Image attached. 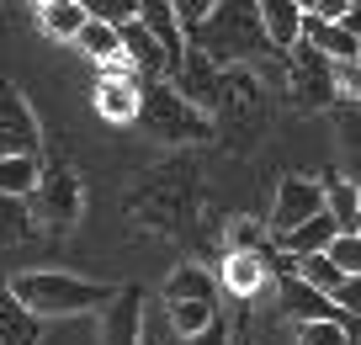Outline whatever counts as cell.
I'll list each match as a JSON object with an SVG mask.
<instances>
[{"instance_id": "6da1fadb", "label": "cell", "mask_w": 361, "mask_h": 345, "mask_svg": "<svg viewBox=\"0 0 361 345\" xmlns=\"http://www.w3.org/2000/svg\"><path fill=\"white\" fill-rule=\"evenodd\" d=\"M186 43H197L218 64H260L276 54L255 16V0H213V11L186 27Z\"/></svg>"}, {"instance_id": "7a4b0ae2", "label": "cell", "mask_w": 361, "mask_h": 345, "mask_svg": "<svg viewBox=\"0 0 361 345\" xmlns=\"http://www.w3.org/2000/svg\"><path fill=\"white\" fill-rule=\"evenodd\" d=\"M11 292L37 319H75V313H102L117 287L69 277V271H22V277H11Z\"/></svg>"}, {"instance_id": "3957f363", "label": "cell", "mask_w": 361, "mask_h": 345, "mask_svg": "<svg viewBox=\"0 0 361 345\" xmlns=\"http://www.w3.org/2000/svg\"><path fill=\"white\" fill-rule=\"evenodd\" d=\"M133 123L144 128L149 138H159V144H207V138L218 133L213 111L192 107V101H180L170 80H144V85H138Z\"/></svg>"}, {"instance_id": "277c9868", "label": "cell", "mask_w": 361, "mask_h": 345, "mask_svg": "<svg viewBox=\"0 0 361 345\" xmlns=\"http://www.w3.org/2000/svg\"><path fill=\"white\" fill-rule=\"evenodd\" d=\"M287 90H293V107L298 111H324V107H335L340 101V90H335V59H324L319 48H308L303 37H298L293 48H287Z\"/></svg>"}, {"instance_id": "5b68a950", "label": "cell", "mask_w": 361, "mask_h": 345, "mask_svg": "<svg viewBox=\"0 0 361 345\" xmlns=\"http://www.w3.org/2000/svg\"><path fill=\"white\" fill-rule=\"evenodd\" d=\"M27 207H32L37 223H54V229H69V223L80 218V181L69 165H43V176H37V186L27 191Z\"/></svg>"}, {"instance_id": "8992f818", "label": "cell", "mask_w": 361, "mask_h": 345, "mask_svg": "<svg viewBox=\"0 0 361 345\" xmlns=\"http://www.w3.org/2000/svg\"><path fill=\"white\" fill-rule=\"evenodd\" d=\"M165 80L176 85L180 101H192V107L213 111V107H218V85H224V64H218V59H207L197 43H186V48H180V59H176V69H170Z\"/></svg>"}, {"instance_id": "52a82bcc", "label": "cell", "mask_w": 361, "mask_h": 345, "mask_svg": "<svg viewBox=\"0 0 361 345\" xmlns=\"http://www.w3.org/2000/svg\"><path fill=\"white\" fill-rule=\"evenodd\" d=\"M0 155H43L37 117L11 80H0Z\"/></svg>"}, {"instance_id": "ba28073f", "label": "cell", "mask_w": 361, "mask_h": 345, "mask_svg": "<svg viewBox=\"0 0 361 345\" xmlns=\"http://www.w3.org/2000/svg\"><path fill=\"white\" fill-rule=\"evenodd\" d=\"M308 212H324V191H319V181H308V176H287L282 186H276V202H271V212H266L271 239L287 234L293 223H303Z\"/></svg>"}, {"instance_id": "9c48e42d", "label": "cell", "mask_w": 361, "mask_h": 345, "mask_svg": "<svg viewBox=\"0 0 361 345\" xmlns=\"http://www.w3.org/2000/svg\"><path fill=\"white\" fill-rule=\"evenodd\" d=\"M133 16H138V27L159 43V54H165V75H170L176 59H180V48H186V27H180L176 6H170V0H133Z\"/></svg>"}, {"instance_id": "30bf717a", "label": "cell", "mask_w": 361, "mask_h": 345, "mask_svg": "<svg viewBox=\"0 0 361 345\" xmlns=\"http://www.w3.org/2000/svg\"><path fill=\"white\" fill-rule=\"evenodd\" d=\"M138 319H144V287L128 282L102 308V345H138Z\"/></svg>"}, {"instance_id": "8fae6325", "label": "cell", "mask_w": 361, "mask_h": 345, "mask_svg": "<svg viewBox=\"0 0 361 345\" xmlns=\"http://www.w3.org/2000/svg\"><path fill=\"white\" fill-rule=\"evenodd\" d=\"M276 303H282V313H287V319H298V324H308V319H340V308L329 303V292L308 287L293 266H282V277H276Z\"/></svg>"}, {"instance_id": "7c38bea8", "label": "cell", "mask_w": 361, "mask_h": 345, "mask_svg": "<svg viewBox=\"0 0 361 345\" xmlns=\"http://www.w3.org/2000/svg\"><path fill=\"white\" fill-rule=\"evenodd\" d=\"M117 43H123V64L133 69L138 80H165V54H159V43L138 27V16L117 22Z\"/></svg>"}, {"instance_id": "4fadbf2b", "label": "cell", "mask_w": 361, "mask_h": 345, "mask_svg": "<svg viewBox=\"0 0 361 345\" xmlns=\"http://www.w3.org/2000/svg\"><path fill=\"white\" fill-rule=\"evenodd\" d=\"M138 85L144 80L128 69V75H106V80H96V117L102 123H133V111H138Z\"/></svg>"}, {"instance_id": "5bb4252c", "label": "cell", "mask_w": 361, "mask_h": 345, "mask_svg": "<svg viewBox=\"0 0 361 345\" xmlns=\"http://www.w3.org/2000/svg\"><path fill=\"white\" fill-rule=\"evenodd\" d=\"M308 48H319L324 59H356V22H324V16L303 11V27H298Z\"/></svg>"}, {"instance_id": "9a60e30c", "label": "cell", "mask_w": 361, "mask_h": 345, "mask_svg": "<svg viewBox=\"0 0 361 345\" xmlns=\"http://www.w3.org/2000/svg\"><path fill=\"white\" fill-rule=\"evenodd\" d=\"M271 250H228L224 255V287L234 298H255L266 287V266H271Z\"/></svg>"}, {"instance_id": "2e32d148", "label": "cell", "mask_w": 361, "mask_h": 345, "mask_svg": "<svg viewBox=\"0 0 361 345\" xmlns=\"http://www.w3.org/2000/svg\"><path fill=\"white\" fill-rule=\"evenodd\" d=\"M255 16H260V27H266V37H271L276 54H287V48L298 43L303 6H293V0H255Z\"/></svg>"}, {"instance_id": "e0dca14e", "label": "cell", "mask_w": 361, "mask_h": 345, "mask_svg": "<svg viewBox=\"0 0 361 345\" xmlns=\"http://www.w3.org/2000/svg\"><path fill=\"white\" fill-rule=\"evenodd\" d=\"M37 329H43V319L27 313L22 303H16L11 282L0 277V345H37Z\"/></svg>"}, {"instance_id": "ac0fdd59", "label": "cell", "mask_w": 361, "mask_h": 345, "mask_svg": "<svg viewBox=\"0 0 361 345\" xmlns=\"http://www.w3.org/2000/svg\"><path fill=\"white\" fill-rule=\"evenodd\" d=\"M319 191H324V212L335 218V229H361V191L350 176H340V170H329L324 181H319Z\"/></svg>"}, {"instance_id": "d6986e66", "label": "cell", "mask_w": 361, "mask_h": 345, "mask_svg": "<svg viewBox=\"0 0 361 345\" xmlns=\"http://www.w3.org/2000/svg\"><path fill=\"white\" fill-rule=\"evenodd\" d=\"M69 43H75L85 59H96V64L123 69V43H117V22H96V16H85V22H80V32L69 37Z\"/></svg>"}, {"instance_id": "ffe728a7", "label": "cell", "mask_w": 361, "mask_h": 345, "mask_svg": "<svg viewBox=\"0 0 361 345\" xmlns=\"http://www.w3.org/2000/svg\"><path fill=\"white\" fill-rule=\"evenodd\" d=\"M329 234H335V218H329V212H308V218L293 223L287 234H276V245H282L287 255H308V250H324Z\"/></svg>"}, {"instance_id": "44dd1931", "label": "cell", "mask_w": 361, "mask_h": 345, "mask_svg": "<svg viewBox=\"0 0 361 345\" xmlns=\"http://www.w3.org/2000/svg\"><path fill=\"white\" fill-rule=\"evenodd\" d=\"M80 22H85V6H80V0H43V6H37V27H43L54 43H69V37L80 32Z\"/></svg>"}, {"instance_id": "7402d4cb", "label": "cell", "mask_w": 361, "mask_h": 345, "mask_svg": "<svg viewBox=\"0 0 361 345\" xmlns=\"http://www.w3.org/2000/svg\"><path fill=\"white\" fill-rule=\"evenodd\" d=\"M32 234H37V218L27 207V197L0 191V245H27Z\"/></svg>"}, {"instance_id": "603a6c76", "label": "cell", "mask_w": 361, "mask_h": 345, "mask_svg": "<svg viewBox=\"0 0 361 345\" xmlns=\"http://www.w3.org/2000/svg\"><path fill=\"white\" fill-rule=\"evenodd\" d=\"M298 345H356V313L298 324Z\"/></svg>"}, {"instance_id": "cb8c5ba5", "label": "cell", "mask_w": 361, "mask_h": 345, "mask_svg": "<svg viewBox=\"0 0 361 345\" xmlns=\"http://www.w3.org/2000/svg\"><path fill=\"white\" fill-rule=\"evenodd\" d=\"M43 176V155H0V191L11 197H27Z\"/></svg>"}, {"instance_id": "d4e9b609", "label": "cell", "mask_w": 361, "mask_h": 345, "mask_svg": "<svg viewBox=\"0 0 361 345\" xmlns=\"http://www.w3.org/2000/svg\"><path fill=\"white\" fill-rule=\"evenodd\" d=\"M159 303H165V298H159ZM165 313H170V324H176V334L186 340V334H197L218 313V298H170Z\"/></svg>"}, {"instance_id": "484cf974", "label": "cell", "mask_w": 361, "mask_h": 345, "mask_svg": "<svg viewBox=\"0 0 361 345\" xmlns=\"http://www.w3.org/2000/svg\"><path fill=\"white\" fill-rule=\"evenodd\" d=\"M170 298H218V277L207 266H180L165 282V303Z\"/></svg>"}, {"instance_id": "4316f807", "label": "cell", "mask_w": 361, "mask_h": 345, "mask_svg": "<svg viewBox=\"0 0 361 345\" xmlns=\"http://www.w3.org/2000/svg\"><path fill=\"white\" fill-rule=\"evenodd\" d=\"M138 345H180L176 324H170L165 303H144V319H138Z\"/></svg>"}, {"instance_id": "83f0119b", "label": "cell", "mask_w": 361, "mask_h": 345, "mask_svg": "<svg viewBox=\"0 0 361 345\" xmlns=\"http://www.w3.org/2000/svg\"><path fill=\"white\" fill-rule=\"evenodd\" d=\"M324 255L335 260L345 277H361V234H356V229H335L329 245H324Z\"/></svg>"}, {"instance_id": "f1b7e54d", "label": "cell", "mask_w": 361, "mask_h": 345, "mask_svg": "<svg viewBox=\"0 0 361 345\" xmlns=\"http://www.w3.org/2000/svg\"><path fill=\"white\" fill-rule=\"evenodd\" d=\"M85 6V16H96V22H128L133 16V0H80Z\"/></svg>"}, {"instance_id": "f546056e", "label": "cell", "mask_w": 361, "mask_h": 345, "mask_svg": "<svg viewBox=\"0 0 361 345\" xmlns=\"http://www.w3.org/2000/svg\"><path fill=\"white\" fill-rule=\"evenodd\" d=\"M180 345H228V319H224V313H213V319H207L202 329H197V334H186Z\"/></svg>"}, {"instance_id": "4dcf8cb0", "label": "cell", "mask_w": 361, "mask_h": 345, "mask_svg": "<svg viewBox=\"0 0 361 345\" xmlns=\"http://www.w3.org/2000/svg\"><path fill=\"white\" fill-rule=\"evenodd\" d=\"M308 11L324 22H356V0H308Z\"/></svg>"}, {"instance_id": "1f68e13d", "label": "cell", "mask_w": 361, "mask_h": 345, "mask_svg": "<svg viewBox=\"0 0 361 345\" xmlns=\"http://www.w3.org/2000/svg\"><path fill=\"white\" fill-rule=\"evenodd\" d=\"M234 250H266V234H260V223H234Z\"/></svg>"}, {"instance_id": "d6a6232c", "label": "cell", "mask_w": 361, "mask_h": 345, "mask_svg": "<svg viewBox=\"0 0 361 345\" xmlns=\"http://www.w3.org/2000/svg\"><path fill=\"white\" fill-rule=\"evenodd\" d=\"M170 6H176L180 27H192V22H202V16L213 11V0H170Z\"/></svg>"}, {"instance_id": "836d02e7", "label": "cell", "mask_w": 361, "mask_h": 345, "mask_svg": "<svg viewBox=\"0 0 361 345\" xmlns=\"http://www.w3.org/2000/svg\"><path fill=\"white\" fill-rule=\"evenodd\" d=\"M293 6H303V11H308V0H293Z\"/></svg>"}, {"instance_id": "e575fe53", "label": "cell", "mask_w": 361, "mask_h": 345, "mask_svg": "<svg viewBox=\"0 0 361 345\" xmlns=\"http://www.w3.org/2000/svg\"><path fill=\"white\" fill-rule=\"evenodd\" d=\"M32 6H43V0H32Z\"/></svg>"}]
</instances>
